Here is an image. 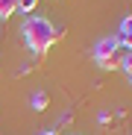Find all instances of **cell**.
I'll use <instances>...</instances> for the list:
<instances>
[{
    "mask_svg": "<svg viewBox=\"0 0 132 135\" xmlns=\"http://www.w3.org/2000/svg\"><path fill=\"white\" fill-rule=\"evenodd\" d=\"M59 38H62V30L53 27L47 18H38V15L27 18V24H24V41H27V47L35 56H44Z\"/></svg>",
    "mask_w": 132,
    "mask_h": 135,
    "instance_id": "1",
    "label": "cell"
},
{
    "mask_svg": "<svg viewBox=\"0 0 132 135\" xmlns=\"http://www.w3.org/2000/svg\"><path fill=\"white\" fill-rule=\"evenodd\" d=\"M118 47H120V44H118L115 35H112V38H100V41L94 44V62H97L100 68H106V71H109V68H115V65H118V62H115Z\"/></svg>",
    "mask_w": 132,
    "mask_h": 135,
    "instance_id": "2",
    "label": "cell"
},
{
    "mask_svg": "<svg viewBox=\"0 0 132 135\" xmlns=\"http://www.w3.org/2000/svg\"><path fill=\"white\" fill-rule=\"evenodd\" d=\"M115 38H118V44H120V47H126V50H132V15L120 21V32H118Z\"/></svg>",
    "mask_w": 132,
    "mask_h": 135,
    "instance_id": "3",
    "label": "cell"
},
{
    "mask_svg": "<svg viewBox=\"0 0 132 135\" xmlns=\"http://www.w3.org/2000/svg\"><path fill=\"white\" fill-rule=\"evenodd\" d=\"M47 106H50V97H47V91H35V94H32V109L44 112Z\"/></svg>",
    "mask_w": 132,
    "mask_h": 135,
    "instance_id": "4",
    "label": "cell"
},
{
    "mask_svg": "<svg viewBox=\"0 0 132 135\" xmlns=\"http://www.w3.org/2000/svg\"><path fill=\"white\" fill-rule=\"evenodd\" d=\"M15 9H18V0H0V21L15 15Z\"/></svg>",
    "mask_w": 132,
    "mask_h": 135,
    "instance_id": "5",
    "label": "cell"
},
{
    "mask_svg": "<svg viewBox=\"0 0 132 135\" xmlns=\"http://www.w3.org/2000/svg\"><path fill=\"white\" fill-rule=\"evenodd\" d=\"M120 68H123V71H126V76H129V85H132V50L120 59Z\"/></svg>",
    "mask_w": 132,
    "mask_h": 135,
    "instance_id": "6",
    "label": "cell"
},
{
    "mask_svg": "<svg viewBox=\"0 0 132 135\" xmlns=\"http://www.w3.org/2000/svg\"><path fill=\"white\" fill-rule=\"evenodd\" d=\"M35 6H38V0H18V9L24 12V15H30V12H35Z\"/></svg>",
    "mask_w": 132,
    "mask_h": 135,
    "instance_id": "7",
    "label": "cell"
},
{
    "mask_svg": "<svg viewBox=\"0 0 132 135\" xmlns=\"http://www.w3.org/2000/svg\"><path fill=\"white\" fill-rule=\"evenodd\" d=\"M41 135H59V132H56V129H44Z\"/></svg>",
    "mask_w": 132,
    "mask_h": 135,
    "instance_id": "8",
    "label": "cell"
}]
</instances>
